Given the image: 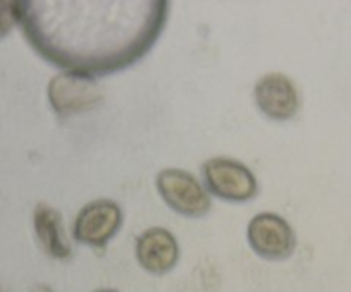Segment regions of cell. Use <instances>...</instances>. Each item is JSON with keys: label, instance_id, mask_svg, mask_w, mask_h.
Here are the masks:
<instances>
[{"label": "cell", "instance_id": "52a82bcc", "mask_svg": "<svg viewBox=\"0 0 351 292\" xmlns=\"http://www.w3.org/2000/svg\"><path fill=\"white\" fill-rule=\"evenodd\" d=\"M255 103L272 120H289L298 114L300 95L295 83L281 72H269L256 81Z\"/></svg>", "mask_w": 351, "mask_h": 292}, {"label": "cell", "instance_id": "9c48e42d", "mask_svg": "<svg viewBox=\"0 0 351 292\" xmlns=\"http://www.w3.org/2000/svg\"><path fill=\"white\" fill-rule=\"evenodd\" d=\"M35 227L42 244L53 256L64 258L69 254L71 248L67 243V236L64 234L62 217L59 211L47 204H40L35 213Z\"/></svg>", "mask_w": 351, "mask_h": 292}, {"label": "cell", "instance_id": "7a4b0ae2", "mask_svg": "<svg viewBox=\"0 0 351 292\" xmlns=\"http://www.w3.org/2000/svg\"><path fill=\"white\" fill-rule=\"evenodd\" d=\"M164 203L183 217H204L210 210V198L200 181L183 169H164L155 177Z\"/></svg>", "mask_w": 351, "mask_h": 292}, {"label": "cell", "instance_id": "5b68a950", "mask_svg": "<svg viewBox=\"0 0 351 292\" xmlns=\"http://www.w3.org/2000/svg\"><path fill=\"white\" fill-rule=\"evenodd\" d=\"M246 237L256 254L267 260L288 258L296 248V234L281 215L262 211L248 222Z\"/></svg>", "mask_w": 351, "mask_h": 292}, {"label": "cell", "instance_id": "ba28073f", "mask_svg": "<svg viewBox=\"0 0 351 292\" xmlns=\"http://www.w3.org/2000/svg\"><path fill=\"white\" fill-rule=\"evenodd\" d=\"M136 258L141 267L154 274H164L176 265L180 258L178 239L164 227H150L136 239Z\"/></svg>", "mask_w": 351, "mask_h": 292}, {"label": "cell", "instance_id": "3957f363", "mask_svg": "<svg viewBox=\"0 0 351 292\" xmlns=\"http://www.w3.org/2000/svg\"><path fill=\"white\" fill-rule=\"evenodd\" d=\"M205 186L212 194L226 201H248L258 193V184L252 170L239 160L215 157L202 167Z\"/></svg>", "mask_w": 351, "mask_h": 292}, {"label": "cell", "instance_id": "8992f818", "mask_svg": "<svg viewBox=\"0 0 351 292\" xmlns=\"http://www.w3.org/2000/svg\"><path fill=\"white\" fill-rule=\"evenodd\" d=\"M100 88L90 76L67 72L56 76L49 85V100L59 116L90 110L100 102Z\"/></svg>", "mask_w": 351, "mask_h": 292}, {"label": "cell", "instance_id": "277c9868", "mask_svg": "<svg viewBox=\"0 0 351 292\" xmlns=\"http://www.w3.org/2000/svg\"><path fill=\"white\" fill-rule=\"evenodd\" d=\"M123 226V210L112 200H95L84 204L74 218L73 236L77 243L104 248Z\"/></svg>", "mask_w": 351, "mask_h": 292}, {"label": "cell", "instance_id": "30bf717a", "mask_svg": "<svg viewBox=\"0 0 351 292\" xmlns=\"http://www.w3.org/2000/svg\"><path fill=\"white\" fill-rule=\"evenodd\" d=\"M102 292H109V291H102Z\"/></svg>", "mask_w": 351, "mask_h": 292}, {"label": "cell", "instance_id": "6da1fadb", "mask_svg": "<svg viewBox=\"0 0 351 292\" xmlns=\"http://www.w3.org/2000/svg\"><path fill=\"white\" fill-rule=\"evenodd\" d=\"M23 25L40 53L67 72L95 78L147 55L167 19L165 2L59 0L23 4Z\"/></svg>", "mask_w": 351, "mask_h": 292}]
</instances>
